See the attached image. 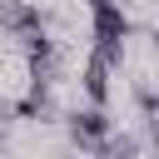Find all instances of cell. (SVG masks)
Returning a JSON list of instances; mask_svg holds the SVG:
<instances>
[{
  "instance_id": "cell-2",
  "label": "cell",
  "mask_w": 159,
  "mask_h": 159,
  "mask_svg": "<svg viewBox=\"0 0 159 159\" xmlns=\"http://www.w3.org/2000/svg\"><path fill=\"white\" fill-rule=\"evenodd\" d=\"M65 129H70L75 149H80V154H89V149H94V144H99L114 124H109V114H104L99 104H84V109H75V114L65 119Z\"/></svg>"
},
{
  "instance_id": "cell-5",
  "label": "cell",
  "mask_w": 159,
  "mask_h": 159,
  "mask_svg": "<svg viewBox=\"0 0 159 159\" xmlns=\"http://www.w3.org/2000/svg\"><path fill=\"white\" fill-rule=\"evenodd\" d=\"M89 159H139V139H134V134H114V129H109V134L89 149Z\"/></svg>"
},
{
  "instance_id": "cell-3",
  "label": "cell",
  "mask_w": 159,
  "mask_h": 159,
  "mask_svg": "<svg viewBox=\"0 0 159 159\" xmlns=\"http://www.w3.org/2000/svg\"><path fill=\"white\" fill-rule=\"evenodd\" d=\"M109 75H114V70L89 50V60H84V70H80V89H84V99H89V104H99V109L109 104Z\"/></svg>"
},
{
  "instance_id": "cell-4",
  "label": "cell",
  "mask_w": 159,
  "mask_h": 159,
  "mask_svg": "<svg viewBox=\"0 0 159 159\" xmlns=\"http://www.w3.org/2000/svg\"><path fill=\"white\" fill-rule=\"evenodd\" d=\"M45 15L30 5V0H0V30L5 35H25V30H40Z\"/></svg>"
},
{
  "instance_id": "cell-6",
  "label": "cell",
  "mask_w": 159,
  "mask_h": 159,
  "mask_svg": "<svg viewBox=\"0 0 159 159\" xmlns=\"http://www.w3.org/2000/svg\"><path fill=\"white\" fill-rule=\"evenodd\" d=\"M89 5H94V0H89Z\"/></svg>"
},
{
  "instance_id": "cell-1",
  "label": "cell",
  "mask_w": 159,
  "mask_h": 159,
  "mask_svg": "<svg viewBox=\"0 0 159 159\" xmlns=\"http://www.w3.org/2000/svg\"><path fill=\"white\" fill-rule=\"evenodd\" d=\"M89 30H94V55L114 70L124 60V40L134 35V20L124 15L119 0H94L89 5Z\"/></svg>"
}]
</instances>
